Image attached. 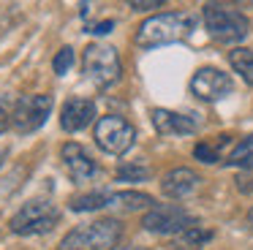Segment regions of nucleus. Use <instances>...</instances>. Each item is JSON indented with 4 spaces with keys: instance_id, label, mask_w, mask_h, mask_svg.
<instances>
[{
    "instance_id": "obj_1",
    "label": "nucleus",
    "mask_w": 253,
    "mask_h": 250,
    "mask_svg": "<svg viewBox=\"0 0 253 250\" xmlns=\"http://www.w3.org/2000/svg\"><path fill=\"white\" fill-rule=\"evenodd\" d=\"M196 27V19L191 14H180V11H171V14H158L150 16L139 25L136 36V46L142 49H153V46H164V43H177L185 41L188 36Z\"/></svg>"
},
{
    "instance_id": "obj_2",
    "label": "nucleus",
    "mask_w": 253,
    "mask_h": 250,
    "mask_svg": "<svg viewBox=\"0 0 253 250\" xmlns=\"http://www.w3.org/2000/svg\"><path fill=\"white\" fill-rule=\"evenodd\" d=\"M123 237V226L115 217L77 226L60 242V250H115Z\"/></svg>"
},
{
    "instance_id": "obj_3",
    "label": "nucleus",
    "mask_w": 253,
    "mask_h": 250,
    "mask_svg": "<svg viewBox=\"0 0 253 250\" xmlns=\"http://www.w3.org/2000/svg\"><path fill=\"white\" fill-rule=\"evenodd\" d=\"M204 16V27L207 33L220 43H234V41H242L248 36V16L240 14L234 8H226V5H215V3H207L202 11Z\"/></svg>"
},
{
    "instance_id": "obj_4",
    "label": "nucleus",
    "mask_w": 253,
    "mask_h": 250,
    "mask_svg": "<svg viewBox=\"0 0 253 250\" xmlns=\"http://www.w3.org/2000/svg\"><path fill=\"white\" fill-rule=\"evenodd\" d=\"M82 71L95 87H109L120 79V57L117 49H112L109 43H90L84 49Z\"/></svg>"
},
{
    "instance_id": "obj_5",
    "label": "nucleus",
    "mask_w": 253,
    "mask_h": 250,
    "mask_svg": "<svg viewBox=\"0 0 253 250\" xmlns=\"http://www.w3.org/2000/svg\"><path fill=\"white\" fill-rule=\"evenodd\" d=\"M60 220V209L52 201H28L17 215L11 217V231L19 237H33V234H44L57 226Z\"/></svg>"
},
{
    "instance_id": "obj_6",
    "label": "nucleus",
    "mask_w": 253,
    "mask_h": 250,
    "mask_svg": "<svg viewBox=\"0 0 253 250\" xmlns=\"http://www.w3.org/2000/svg\"><path fill=\"white\" fill-rule=\"evenodd\" d=\"M93 136H95V144L104 152H109V155H126L133 147L136 130H133V125L128 123L126 117H120V114H106V117H101L98 123H95Z\"/></svg>"
},
{
    "instance_id": "obj_7",
    "label": "nucleus",
    "mask_w": 253,
    "mask_h": 250,
    "mask_svg": "<svg viewBox=\"0 0 253 250\" xmlns=\"http://www.w3.org/2000/svg\"><path fill=\"white\" fill-rule=\"evenodd\" d=\"M52 95H41V92H36V95H22L17 103H14V117H11V125L17 133H33V130H39L41 125L46 123V117H49L52 112Z\"/></svg>"
},
{
    "instance_id": "obj_8",
    "label": "nucleus",
    "mask_w": 253,
    "mask_h": 250,
    "mask_svg": "<svg viewBox=\"0 0 253 250\" xmlns=\"http://www.w3.org/2000/svg\"><path fill=\"white\" fill-rule=\"evenodd\" d=\"M142 226L153 234H185L188 228L196 226V220L180 204H155L142 217Z\"/></svg>"
},
{
    "instance_id": "obj_9",
    "label": "nucleus",
    "mask_w": 253,
    "mask_h": 250,
    "mask_svg": "<svg viewBox=\"0 0 253 250\" xmlns=\"http://www.w3.org/2000/svg\"><path fill=\"white\" fill-rule=\"evenodd\" d=\"M231 90H234L231 76L223 74V71H218V68H210V65L199 68L191 79V92L196 98H202V101H220V98H226Z\"/></svg>"
},
{
    "instance_id": "obj_10",
    "label": "nucleus",
    "mask_w": 253,
    "mask_h": 250,
    "mask_svg": "<svg viewBox=\"0 0 253 250\" xmlns=\"http://www.w3.org/2000/svg\"><path fill=\"white\" fill-rule=\"evenodd\" d=\"M60 155H63V166H66L68 177H71L74 182H87V179L95 177V171H98L93 155H90L82 144H77V141H68Z\"/></svg>"
},
{
    "instance_id": "obj_11",
    "label": "nucleus",
    "mask_w": 253,
    "mask_h": 250,
    "mask_svg": "<svg viewBox=\"0 0 253 250\" xmlns=\"http://www.w3.org/2000/svg\"><path fill=\"white\" fill-rule=\"evenodd\" d=\"M93 120H95V103L90 101V98H68V101L63 103L60 125L68 133H77V130L87 128Z\"/></svg>"
},
{
    "instance_id": "obj_12",
    "label": "nucleus",
    "mask_w": 253,
    "mask_h": 250,
    "mask_svg": "<svg viewBox=\"0 0 253 250\" xmlns=\"http://www.w3.org/2000/svg\"><path fill=\"white\" fill-rule=\"evenodd\" d=\"M199 182H202V177H199L193 168H171V171L164 174V179H161V190H164V196H169V199H185V196H191L193 190L199 188Z\"/></svg>"
},
{
    "instance_id": "obj_13",
    "label": "nucleus",
    "mask_w": 253,
    "mask_h": 250,
    "mask_svg": "<svg viewBox=\"0 0 253 250\" xmlns=\"http://www.w3.org/2000/svg\"><path fill=\"white\" fill-rule=\"evenodd\" d=\"M153 125L161 136H171V133H193L196 123L185 114L169 112V109H153Z\"/></svg>"
},
{
    "instance_id": "obj_14",
    "label": "nucleus",
    "mask_w": 253,
    "mask_h": 250,
    "mask_svg": "<svg viewBox=\"0 0 253 250\" xmlns=\"http://www.w3.org/2000/svg\"><path fill=\"white\" fill-rule=\"evenodd\" d=\"M109 207H120V209L136 212V209H153L155 201L147 193H136V190H120V193L109 196Z\"/></svg>"
},
{
    "instance_id": "obj_15",
    "label": "nucleus",
    "mask_w": 253,
    "mask_h": 250,
    "mask_svg": "<svg viewBox=\"0 0 253 250\" xmlns=\"http://www.w3.org/2000/svg\"><path fill=\"white\" fill-rule=\"evenodd\" d=\"M229 63L248 84L253 87V49H245V46H237L229 52Z\"/></svg>"
},
{
    "instance_id": "obj_16",
    "label": "nucleus",
    "mask_w": 253,
    "mask_h": 250,
    "mask_svg": "<svg viewBox=\"0 0 253 250\" xmlns=\"http://www.w3.org/2000/svg\"><path fill=\"white\" fill-rule=\"evenodd\" d=\"M109 196L106 190H93V193H84V196H74L71 199V209L74 212H93L101 209V207H109Z\"/></svg>"
},
{
    "instance_id": "obj_17",
    "label": "nucleus",
    "mask_w": 253,
    "mask_h": 250,
    "mask_svg": "<svg viewBox=\"0 0 253 250\" xmlns=\"http://www.w3.org/2000/svg\"><path fill=\"white\" fill-rule=\"evenodd\" d=\"M226 163H231V166H240V168H253V136L240 139V144H237L234 150L229 152Z\"/></svg>"
},
{
    "instance_id": "obj_18",
    "label": "nucleus",
    "mask_w": 253,
    "mask_h": 250,
    "mask_svg": "<svg viewBox=\"0 0 253 250\" xmlns=\"http://www.w3.org/2000/svg\"><path fill=\"white\" fill-rule=\"evenodd\" d=\"M150 177V168L142 166V163H131V166H120L117 168V179L120 182H139V179H147Z\"/></svg>"
},
{
    "instance_id": "obj_19",
    "label": "nucleus",
    "mask_w": 253,
    "mask_h": 250,
    "mask_svg": "<svg viewBox=\"0 0 253 250\" xmlns=\"http://www.w3.org/2000/svg\"><path fill=\"white\" fill-rule=\"evenodd\" d=\"M182 239H185L188 245H204V242L212 239V231H207V228H202V226H193L182 234Z\"/></svg>"
},
{
    "instance_id": "obj_20",
    "label": "nucleus",
    "mask_w": 253,
    "mask_h": 250,
    "mask_svg": "<svg viewBox=\"0 0 253 250\" xmlns=\"http://www.w3.org/2000/svg\"><path fill=\"white\" fill-rule=\"evenodd\" d=\"M52 65H55V74H60V76H63V74H66V71L74 65V49H71V46L60 49V52H57V57H55V63H52Z\"/></svg>"
},
{
    "instance_id": "obj_21",
    "label": "nucleus",
    "mask_w": 253,
    "mask_h": 250,
    "mask_svg": "<svg viewBox=\"0 0 253 250\" xmlns=\"http://www.w3.org/2000/svg\"><path fill=\"white\" fill-rule=\"evenodd\" d=\"M193 155H196L199 161H204V163H218L220 161V155L210 144H196V147H193Z\"/></svg>"
},
{
    "instance_id": "obj_22",
    "label": "nucleus",
    "mask_w": 253,
    "mask_h": 250,
    "mask_svg": "<svg viewBox=\"0 0 253 250\" xmlns=\"http://www.w3.org/2000/svg\"><path fill=\"white\" fill-rule=\"evenodd\" d=\"M11 117H14V109H11V101L8 98H0V133L11 125Z\"/></svg>"
},
{
    "instance_id": "obj_23",
    "label": "nucleus",
    "mask_w": 253,
    "mask_h": 250,
    "mask_svg": "<svg viewBox=\"0 0 253 250\" xmlns=\"http://www.w3.org/2000/svg\"><path fill=\"white\" fill-rule=\"evenodd\" d=\"M161 0H131V8L133 11H150V8H161Z\"/></svg>"
},
{
    "instance_id": "obj_24",
    "label": "nucleus",
    "mask_w": 253,
    "mask_h": 250,
    "mask_svg": "<svg viewBox=\"0 0 253 250\" xmlns=\"http://www.w3.org/2000/svg\"><path fill=\"white\" fill-rule=\"evenodd\" d=\"M112 27H115V22H112V19H104V22H98V25H93L87 33H98V36H104V33H112Z\"/></svg>"
},
{
    "instance_id": "obj_25",
    "label": "nucleus",
    "mask_w": 253,
    "mask_h": 250,
    "mask_svg": "<svg viewBox=\"0 0 253 250\" xmlns=\"http://www.w3.org/2000/svg\"><path fill=\"white\" fill-rule=\"evenodd\" d=\"M248 226L253 228V207H251V212H248Z\"/></svg>"
},
{
    "instance_id": "obj_26",
    "label": "nucleus",
    "mask_w": 253,
    "mask_h": 250,
    "mask_svg": "<svg viewBox=\"0 0 253 250\" xmlns=\"http://www.w3.org/2000/svg\"><path fill=\"white\" fill-rule=\"evenodd\" d=\"M3 158H6V147H0V166H3Z\"/></svg>"
}]
</instances>
